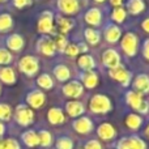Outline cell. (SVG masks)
Masks as SVG:
<instances>
[{
    "instance_id": "cell-26",
    "label": "cell",
    "mask_w": 149,
    "mask_h": 149,
    "mask_svg": "<svg viewBox=\"0 0 149 149\" xmlns=\"http://www.w3.org/2000/svg\"><path fill=\"white\" fill-rule=\"evenodd\" d=\"M22 141L25 143L28 147L33 148L37 147L39 144V139H38V134L34 131H26L22 134Z\"/></svg>"
},
{
    "instance_id": "cell-24",
    "label": "cell",
    "mask_w": 149,
    "mask_h": 149,
    "mask_svg": "<svg viewBox=\"0 0 149 149\" xmlns=\"http://www.w3.org/2000/svg\"><path fill=\"white\" fill-rule=\"evenodd\" d=\"M77 63H79V67L81 68L84 72L92 71L95 65L94 59H93V56H90V55H82V56H80Z\"/></svg>"
},
{
    "instance_id": "cell-10",
    "label": "cell",
    "mask_w": 149,
    "mask_h": 149,
    "mask_svg": "<svg viewBox=\"0 0 149 149\" xmlns=\"http://www.w3.org/2000/svg\"><path fill=\"white\" fill-rule=\"evenodd\" d=\"M102 62L109 70L111 68H115L120 64V58H119V54L115 51V50L110 49V50H106L102 55Z\"/></svg>"
},
{
    "instance_id": "cell-34",
    "label": "cell",
    "mask_w": 149,
    "mask_h": 149,
    "mask_svg": "<svg viewBox=\"0 0 149 149\" xmlns=\"http://www.w3.org/2000/svg\"><path fill=\"white\" fill-rule=\"evenodd\" d=\"M13 56L7 49H0V67H7L9 63H12Z\"/></svg>"
},
{
    "instance_id": "cell-21",
    "label": "cell",
    "mask_w": 149,
    "mask_h": 149,
    "mask_svg": "<svg viewBox=\"0 0 149 149\" xmlns=\"http://www.w3.org/2000/svg\"><path fill=\"white\" fill-rule=\"evenodd\" d=\"M47 118H49V122L51 124H62L64 122V114H63V111L60 109L52 107L49 110Z\"/></svg>"
},
{
    "instance_id": "cell-35",
    "label": "cell",
    "mask_w": 149,
    "mask_h": 149,
    "mask_svg": "<svg viewBox=\"0 0 149 149\" xmlns=\"http://www.w3.org/2000/svg\"><path fill=\"white\" fill-rule=\"evenodd\" d=\"M38 139H39V144H41L42 147H50L52 143L51 134H50L49 131H45V130H42L38 134Z\"/></svg>"
},
{
    "instance_id": "cell-52",
    "label": "cell",
    "mask_w": 149,
    "mask_h": 149,
    "mask_svg": "<svg viewBox=\"0 0 149 149\" xmlns=\"http://www.w3.org/2000/svg\"><path fill=\"white\" fill-rule=\"evenodd\" d=\"M1 147H3V141H0V149H1Z\"/></svg>"
},
{
    "instance_id": "cell-25",
    "label": "cell",
    "mask_w": 149,
    "mask_h": 149,
    "mask_svg": "<svg viewBox=\"0 0 149 149\" xmlns=\"http://www.w3.org/2000/svg\"><path fill=\"white\" fill-rule=\"evenodd\" d=\"M13 28V18L9 13H0V33L9 31Z\"/></svg>"
},
{
    "instance_id": "cell-4",
    "label": "cell",
    "mask_w": 149,
    "mask_h": 149,
    "mask_svg": "<svg viewBox=\"0 0 149 149\" xmlns=\"http://www.w3.org/2000/svg\"><path fill=\"white\" fill-rule=\"evenodd\" d=\"M109 74H110L111 79L119 81L123 86H127V85H130V82H131V73L120 64L115 68H111V70L109 71Z\"/></svg>"
},
{
    "instance_id": "cell-31",
    "label": "cell",
    "mask_w": 149,
    "mask_h": 149,
    "mask_svg": "<svg viewBox=\"0 0 149 149\" xmlns=\"http://www.w3.org/2000/svg\"><path fill=\"white\" fill-rule=\"evenodd\" d=\"M143 123L141 116L136 115V114H130L126 118V124L127 127H130L131 130H137Z\"/></svg>"
},
{
    "instance_id": "cell-14",
    "label": "cell",
    "mask_w": 149,
    "mask_h": 149,
    "mask_svg": "<svg viewBox=\"0 0 149 149\" xmlns=\"http://www.w3.org/2000/svg\"><path fill=\"white\" fill-rule=\"evenodd\" d=\"M134 88L137 90V93H149V76L141 73L136 76L134 80Z\"/></svg>"
},
{
    "instance_id": "cell-50",
    "label": "cell",
    "mask_w": 149,
    "mask_h": 149,
    "mask_svg": "<svg viewBox=\"0 0 149 149\" xmlns=\"http://www.w3.org/2000/svg\"><path fill=\"white\" fill-rule=\"evenodd\" d=\"M145 135H147V137H149V126L145 128Z\"/></svg>"
},
{
    "instance_id": "cell-39",
    "label": "cell",
    "mask_w": 149,
    "mask_h": 149,
    "mask_svg": "<svg viewBox=\"0 0 149 149\" xmlns=\"http://www.w3.org/2000/svg\"><path fill=\"white\" fill-rule=\"evenodd\" d=\"M1 149H20V145L15 139H7L3 141Z\"/></svg>"
},
{
    "instance_id": "cell-48",
    "label": "cell",
    "mask_w": 149,
    "mask_h": 149,
    "mask_svg": "<svg viewBox=\"0 0 149 149\" xmlns=\"http://www.w3.org/2000/svg\"><path fill=\"white\" fill-rule=\"evenodd\" d=\"M110 3L113 5H115V7H120V4L123 3V0H110Z\"/></svg>"
},
{
    "instance_id": "cell-54",
    "label": "cell",
    "mask_w": 149,
    "mask_h": 149,
    "mask_svg": "<svg viewBox=\"0 0 149 149\" xmlns=\"http://www.w3.org/2000/svg\"><path fill=\"white\" fill-rule=\"evenodd\" d=\"M0 94H1V85H0Z\"/></svg>"
},
{
    "instance_id": "cell-18",
    "label": "cell",
    "mask_w": 149,
    "mask_h": 149,
    "mask_svg": "<svg viewBox=\"0 0 149 149\" xmlns=\"http://www.w3.org/2000/svg\"><path fill=\"white\" fill-rule=\"evenodd\" d=\"M80 79H81L82 84H84L86 88H89V89L97 86V84H98V76H97V73L93 72V71L82 72L80 74Z\"/></svg>"
},
{
    "instance_id": "cell-15",
    "label": "cell",
    "mask_w": 149,
    "mask_h": 149,
    "mask_svg": "<svg viewBox=\"0 0 149 149\" xmlns=\"http://www.w3.org/2000/svg\"><path fill=\"white\" fill-rule=\"evenodd\" d=\"M98 136L102 140H111L115 137V128L110 123H102L97 130Z\"/></svg>"
},
{
    "instance_id": "cell-36",
    "label": "cell",
    "mask_w": 149,
    "mask_h": 149,
    "mask_svg": "<svg viewBox=\"0 0 149 149\" xmlns=\"http://www.w3.org/2000/svg\"><path fill=\"white\" fill-rule=\"evenodd\" d=\"M126 10H124V8L122 7H116L114 8L113 13H111V17H113V20L115 21V22H123L124 20H126Z\"/></svg>"
},
{
    "instance_id": "cell-13",
    "label": "cell",
    "mask_w": 149,
    "mask_h": 149,
    "mask_svg": "<svg viewBox=\"0 0 149 149\" xmlns=\"http://www.w3.org/2000/svg\"><path fill=\"white\" fill-rule=\"evenodd\" d=\"M73 128L79 134H88L93 130V123L89 118L82 116V118H79L73 122Z\"/></svg>"
},
{
    "instance_id": "cell-28",
    "label": "cell",
    "mask_w": 149,
    "mask_h": 149,
    "mask_svg": "<svg viewBox=\"0 0 149 149\" xmlns=\"http://www.w3.org/2000/svg\"><path fill=\"white\" fill-rule=\"evenodd\" d=\"M56 25H58V29L60 30V33L64 34L67 31H70L73 26V22L70 20V18H65L63 16H58L56 17Z\"/></svg>"
},
{
    "instance_id": "cell-23",
    "label": "cell",
    "mask_w": 149,
    "mask_h": 149,
    "mask_svg": "<svg viewBox=\"0 0 149 149\" xmlns=\"http://www.w3.org/2000/svg\"><path fill=\"white\" fill-rule=\"evenodd\" d=\"M126 101L131 107H134L135 110H137L140 106V103L143 102V98H141V94L135 90H130L128 93L126 94Z\"/></svg>"
},
{
    "instance_id": "cell-38",
    "label": "cell",
    "mask_w": 149,
    "mask_h": 149,
    "mask_svg": "<svg viewBox=\"0 0 149 149\" xmlns=\"http://www.w3.org/2000/svg\"><path fill=\"white\" fill-rule=\"evenodd\" d=\"M56 148L58 149H72L73 148V143L70 137H59L56 140Z\"/></svg>"
},
{
    "instance_id": "cell-17",
    "label": "cell",
    "mask_w": 149,
    "mask_h": 149,
    "mask_svg": "<svg viewBox=\"0 0 149 149\" xmlns=\"http://www.w3.org/2000/svg\"><path fill=\"white\" fill-rule=\"evenodd\" d=\"M122 30L116 25H107L105 29V38L110 43H115L118 42V39L120 38Z\"/></svg>"
},
{
    "instance_id": "cell-20",
    "label": "cell",
    "mask_w": 149,
    "mask_h": 149,
    "mask_svg": "<svg viewBox=\"0 0 149 149\" xmlns=\"http://www.w3.org/2000/svg\"><path fill=\"white\" fill-rule=\"evenodd\" d=\"M65 111L68 113L70 116H79L84 113V105L79 101H71L65 105Z\"/></svg>"
},
{
    "instance_id": "cell-53",
    "label": "cell",
    "mask_w": 149,
    "mask_h": 149,
    "mask_svg": "<svg viewBox=\"0 0 149 149\" xmlns=\"http://www.w3.org/2000/svg\"><path fill=\"white\" fill-rule=\"evenodd\" d=\"M4 1H7V0H0V3H4Z\"/></svg>"
},
{
    "instance_id": "cell-43",
    "label": "cell",
    "mask_w": 149,
    "mask_h": 149,
    "mask_svg": "<svg viewBox=\"0 0 149 149\" xmlns=\"http://www.w3.org/2000/svg\"><path fill=\"white\" fill-rule=\"evenodd\" d=\"M137 110H139L141 114H147L148 110H149V103L147 102V101H143V102L140 103V106H139V109H137Z\"/></svg>"
},
{
    "instance_id": "cell-6",
    "label": "cell",
    "mask_w": 149,
    "mask_h": 149,
    "mask_svg": "<svg viewBox=\"0 0 149 149\" xmlns=\"http://www.w3.org/2000/svg\"><path fill=\"white\" fill-rule=\"evenodd\" d=\"M122 50L128 56H134L137 51V37L134 33H127L122 39Z\"/></svg>"
},
{
    "instance_id": "cell-19",
    "label": "cell",
    "mask_w": 149,
    "mask_h": 149,
    "mask_svg": "<svg viewBox=\"0 0 149 149\" xmlns=\"http://www.w3.org/2000/svg\"><path fill=\"white\" fill-rule=\"evenodd\" d=\"M101 18H102V15H101L98 8H90V9L85 13V21H86L89 25H93V26L100 25Z\"/></svg>"
},
{
    "instance_id": "cell-42",
    "label": "cell",
    "mask_w": 149,
    "mask_h": 149,
    "mask_svg": "<svg viewBox=\"0 0 149 149\" xmlns=\"http://www.w3.org/2000/svg\"><path fill=\"white\" fill-rule=\"evenodd\" d=\"M85 149H102V147L97 140H90L85 144Z\"/></svg>"
},
{
    "instance_id": "cell-40",
    "label": "cell",
    "mask_w": 149,
    "mask_h": 149,
    "mask_svg": "<svg viewBox=\"0 0 149 149\" xmlns=\"http://www.w3.org/2000/svg\"><path fill=\"white\" fill-rule=\"evenodd\" d=\"M12 4L15 5L16 8L21 9V8H25L28 5L31 4V0H12Z\"/></svg>"
},
{
    "instance_id": "cell-51",
    "label": "cell",
    "mask_w": 149,
    "mask_h": 149,
    "mask_svg": "<svg viewBox=\"0 0 149 149\" xmlns=\"http://www.w3.org/2000/svg\"><path fill=\"white\" fill-rule=\"evenodd\" d=\"M94 1H97V3H102V1H105V0H94Z\"/></svg>"
},
{
    "instance_id": "cell-1",
    "label": "cell",
    "mask_w": 149,
    "mask_h": 149,
    "mask_svg": "<svg viewBox=\"0 0 149 149\" xmlns=\"http://www.w3.org/2000/svg\"><path fill=\"white\" fill-rule=\"evenodd\" d=\"M90 111L94 114H106L113 109L111 100L105 94H95L90 100Z\"/></svg>"
},
{
    "instance_id": "cell-3",
    "label": "cell",
    "mask_w": 149,
    "mask_h": 149,
    "mask_svg": "<svg viewBox=\"0 0 149 149\" xmlns=\"http://www.w3.org/2000/svg\"><path fill=\"white\" fill-rule=\"evenodd\" d=\"M15 118L20 126H29L34 120V113L31 109H29L26 105H18L16 107Z\"/></svg>"
},
{
    "instance_id": "cell-46",
    "label": "cell",
    "mask_w": 149,
    "mask_h": 149,
    "mask_svg": "<svg viewBox=\"0 0 149 149\" xmlns=\"http://www.w3.org/2000/svg\"><path fill=\"white\" fill-rule=\"evenodd\" d=\"M77 49H79V52H86L88 51V46L85 43H79L77 45Z\"/></svg>"
},
{
    "instance_id": "cell-27",
    "label": "cell",
    "mask_w": 149,
    "mask_h": 149,
    "mask_svg": "<svg viewBox=\"0 0 149 149\" xmlns=\"http://www.w3.org/2000/svg\"><path fill=\"white\" fill-rule=\"evenodd\" d=\"M54 76L58 79V81H67L71 76V72L68 70V67L63 64H59L54 68Z\"/></svg>"
},
{
    "instance_id": "cell-45",
    "label": "cell",
    "mask_w": 149,
    "mask_h": 149,
    "mask_svg": "<svg viewBox=\"0 0 149 149\" xmlns=\"http://www.w3.org/2000/svg\"><path fill=\"white\" fill-rule=\"evenodd\" d=\"M143 54H144V56L149 60V39H147V41L144 42V45H143Z\"/></svg>"
},
{
    "instance_id": "cell-16",
    "label": "cell",
    "mask_w": 149,
    "mask_h": 149,
    "mask_svg": "<svg viewBox=\"0 0 149 149\" xmlns=\"http://www.w3.org/2000/svg\"><path fill=\"white\" fill-rule=\"evenodd\" d=\"M16 73L10 67H0V81L7 85L16 84Z\"/></svg>"
},
{
    "instance_id": "cell-32",
    "label": "cell",
    "mask_w": 149,
    "mask_h": 149,
    "mask_svg": "<svg viewBox=\"0 0 149 149\" xmlns=\"http://www.w3.org/2000/svg\"><path fill=\"white\" fill-rule=\"evenodd\" d=\"M52 41H54V45H55V50H58L59 52L65 51V49H67V46H68V41L65 39V37L63 36V34L56 36L55 39H52Z\"/></svg>"
},
{
    "instance_id": "cell-2",
    "label": "cell",
    "mask_w": 149,
    "mask_h": 149,
    "mask_svg": "<svg viewBox=\"0 0 149 149\" xmlns=\"http://www.w3.org/2000/svg\"><path fill=\"white\" fill-rule=\"evenodd\" d=\"M18 68L22 73L26 76H34L39 71V62L36 56L31 55H26V56L21 58L18 62Z\"/></svg>"
},
{
    "instance_id": "cell-8",
    "label": "cell",
    "mask_w": 149,
    "mask_h": 149,
    "mask_svg": "<svg viewBox=\"0 0 149 149\" xmlns=\"http://www.w3.org/2000/svg\"><path fill=\"white\" fill-rule=\"evenodd\" d=\"M37 50L41 52L42 55H46V56H52L55 54V45L50 37H41L37 42Z\"/></svg>"
},
{
    "instance_id": "cell-29",
    "label": "cell",
    "mask_w": 149,
    "mask_h": 149,
    "mask_svg": "<svg viewBox=\"0 0 149 149\" xmlns=\"http://www.w3.org/2000/svg\"><path fill=\"white\" fill-rule=\"evenodd\" d=\"M84 36H85V39L89 42V45H97L101 38L100 31L95 30V29H89V28L85 29Z\"/></svg>"
},
{
    "instance_id": "cell-33",
    "label": "cell",
    "mask_w": 149,
    "mask_h": 149,
    "mask_svg": "<svg viewBox=\"0 0 149 149\" xmlns=\"http://www.w3.org/2000/svg\"><path fill=\"white\" fill-rule=\"evenodd\" d=\"M127 143H128L130 149H147V145L141 139H139L137 136L127 137Z\"/></svg>"
},
{
    "instance_id": "cell-22",
    "label": "cell",
    "mask_w": 149,
    "mask_h": 149,
    "mask_svg": "<svg viewBox=\"0 0 149 149\" xmlns=\"http://www.w3.org/2000/svg\"><path fill=\"white\" fill-rule=\"evenodd\" d=\"M126 8L128 9V12L131 15H139L144 10L145 3L144 0H128L126 4Z\"/></svg>"
},
{
    "instance_id": "cell-44",
    "label": "cell",
    "mask_w": 149,
    "mask_h": 149,
    "mask_svg": "<svg viewBox=\"0 0 149 149\" xmlns=\"http://www.w3.org/2000/svg\"><path fill=\"white\" fill-rule=\"evenodd\" d=\"M118 149H130L128 143H127V137H123L118 141Z\"/></svg>"
},
{
    "instance_id": "cell-47",
    "label": "cell",
    "mask_w": 149,
    "mask_h": 149,
    "mask_svg": "<svg viewBox=\"0 0 149 149\" xmlns=\"http://www.w3.org/2000/svg\"><path fill=\"white\" fill-rule=\"evenodd\" d=\"M141 26H143V29H144L147 33H149V18H145V20L143 21Z\"/></svg>"
},
{
    "instance_id": "cell-12",
    "label": "cell",
    "mask_w": 149,
    "mask_h": 149,
    "mask_svg": "<svg viewBox=\"0 0 149 149\" xmlns=\"http://www.w3.org/2000/svg\"><path fill=\"white\" fill-rule=\"evenodd\" d=\"M58 8L65 15H73L79 10L80 7L77 0H58Z\"/></svg>"
},
{
    "instance_id": "cell-30",
    "label": "cell",
    "mask_w": 149,
    "mask_h": 149,
    "mask_svg": "<svg viewBox=\"0 0 149 149\" xmlns=\"http://www.w3.org/2000/svg\"><path fill=\"white\" fill-rule=\"evenodd\" d=\"M37 84H38L42 89H46V90L51 89V88L54 86V81H52L51 76H50V74H47V73L41 74V76L37 79Z\"/></svg>"
},
{
    "instance_id": "cell-5",
    "label": "cell",
    "mask_w": 149,
    "mask_h": 149,
    "mask_svg": "<svg viewBox=\"0 0 149 149\" xmlns=\"http://www.w3.org/2000/svg\"><path fill=\"white\" fill-rule=\"evenodd\" d=\"M54 28V15L50 10H46L41 15L38 20V31L42 34H49Z\"/></svg>"
},
{
    "instance_id": "cell-9",
    "label": "cell",
    "mask_w": 149,
    "mask_h": 149,
    "mask_svg": "<svg viewBox=\"0 0 149 149\" xmlns=\"http://www.w3.org/2000/svg\"><path fill=\"white\" fill-rule=\"evenodd\" d=\"M5 45H7V47L9 50H12V51L20 52L21 50L24 49V46H25V41H24L22 36L13 33L5 38Z\"/></svg>"
},
{
    "instance_id": "cell-49",
    "label": "cell",
    "mask_w": 149,
    "mask_h": 149,
    "mask_svg": "<svg viewBox=\"0 0 149 149\" xmlns=\"http://www.w3.org/2000/svg\"><path fill=\"white\" fill-rule=\"evenodd\" d=\"M4 131H5V127H4V124L0 122V136H1L3 134H4Z\"/></svg>"
},
{
    "instance_id": "cell-7",
    "label": "cell",
    "mask_w": 149,
    "mask_h": 149,
    "mask_svg": "<svg viewBox=\"0 0 149 149\" xmlns=\"http://www.w3.org/2000/svg\"><path fill=\"white\" fill-rule=\"evenodd\" d=\"M45 101H46V95H45L43 92L38 89L30 90L26 95V103H28L30 107L33 109H39L45 105Z\"/></svg>"
},
{
    "instance_id": "cell-37",
    "label": "cell",
    "mask_w": 149,
    "mask_h": 149,
    "mask_svg": "<svg viewBox=\"0 0 149 149\" xmlns=\"http://www.w3.org/2000/svg\"><path fill=\"white\" fill-rule=\"evenodd\" d=\"M12 116V109L7 103H0V120H9Z\"/></svg>"
},
{
    "instance_id": "cell-41",
    "label": "cell",
    "mask_w": 149,
    "mask_h": 149,
    "mask_svg": "<svg viewBox=\"0 0 149 149\" xmlns=\"http://www.w3.org/2000/svg\"><path fill=\"white\" fill-rule=\"evenodd\" d=\"M64 52L67 55H70V56H76V55L79 54V49H77L76 45H68Z\"/></svg>"
},
{
    "instance_id": "cell-11",
    "label": "cell",
    "mask_w": 149,
    "mask_h": 149,
    "mask_svg": "<svg viewBox=\"0 0 149 149\" xmlns=\"http://www.w3.org/2000/svg\"><path fill=\"white\" fill-rule=\"evenodd\" d=\"M82 90H84L82 84L79 81H76V80L70 81L68 84H65L64 86H63V93H64L65 95H68V97H72V98L80 97V95L82 94Z\"/></svg>"
}]
</instances>
